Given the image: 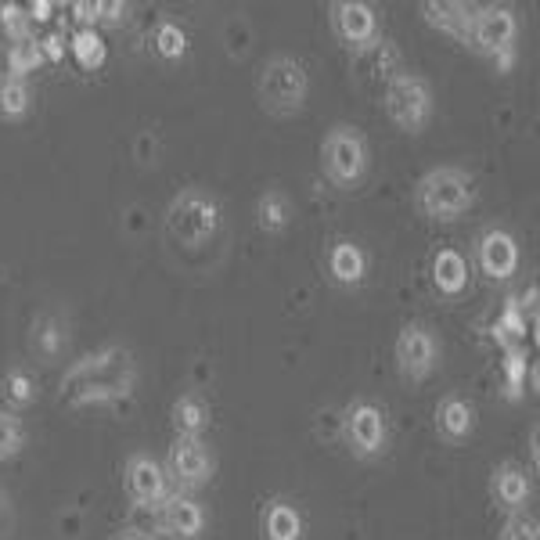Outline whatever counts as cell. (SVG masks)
Listing matches in <instances>:
<instances>
[{"mask_svg":"<svg viewBox=\"0 0 540 540\" xmlns=\"http://www.w3.org/2000/svg\"><path fill=\"white\" fill-rule=\"evenodd\" d=\"M44 62V51H40V44L36 40H18V44H11V51H8V72L11 76H22L26 80V72L29 69H36V65Z\"/></svg>","mask_w":540,"mask_h":540,"instance_id":"obj_28","label":"cell"},{"mask_svg":"<svg viewBox=\"0 0 540 540\" xmlns=\"http://www.w3.org/2000/svg\"><path fill=\"white\" fill-rule=\"evenodd\" d=\"M328 274H332L335 285L357 288L360 281H364V274H368V256H364L360 245L339 238V242H332V249H328Z\"/></svg>","mask_w":540,"mask_h":540,"instance_id":"obj_17","label":"cell"},{"mask_svg":"<svg viewBox=\"0 0 540 540\" xmlns=\"http://www.w3.org/2000/svg\"><path fill=\"white\" fill-rule=\"evenodd\" d=\"M123 486L126 497L137 504V508H159L166 497H170V479L162 472V465L148 454H130L123 468Z\"/></svg>","mask_w":540,"mask_h":540,"instance_id":"obj_12","label":"cell"},{"mask_svg":"<svg viewBox=\"0 0 540 540\" xmlns=\"http://www.w3.org/2000/svg\"><path fill=\"white\" fill-rule=\"evenodd\" d=\"M396 371L407 382H425L440 364V339L429 324H404L393 342Z\"/></svg>","mask_w":540,"mask_h":540,"instance_id":"obj_8","label":"cell"},{"mask_svg":"<svg viewBox=\"0 0 540 540\" xmlns=\"http://www.w3.org/2000/svg\"><path fill=\"white\" fill-rule=\"evenodd\" d=\"M155 512H159V530L177 540H195L198 533L206 530V508L191 494H180V490L166 497Z\"/></svg>","mask_w":540,"mask_h":540,"instance_id":"obj_14","label":"cell"},{"mask_svg":"<svg viewBox=\"0 0 540 540\" xmlns=\"http://www.w3.org/2000/svg\"><path fill=\"white\" fill-rule=\"evenodd\" d=\"M76 18L83 22V29H94L101 22V4H76Z\"/></svg>","mask_w":540,"mask_h":540,"instance_id":"obj_33","label":"cell"},{"mask_svg":"<svg viewBox=\"0 0 540 540\" xmlns=\"http://www.w3.org/2000/svg\"><path fill=\"white\" fill-rule=\"evenodd\" d=\"M65 328H62V321L54 314H44V317H36V324H33V346H36V353L40 357H58V353L65 350Z\"/></svg>","mask_w":540,"mask_h":540,"instance_id":"obj_24","label":"cell"},{"mask_svg":"<svg viewBox=\"0 0 540 540\" xmlns=\"http://www.w3.org/2000/svg\"><path fill=\"white\" fill-rule=\"evenodd\" d=\"M40 51H47V58H62V40H58V36H47Z\"/></svg>","mask_w":540,"mask_h":540,"instance_id":"obj_35","label":"cell"},{"mask_svg":"<svg viewBox=\"0 0 540 540\" xmlns=\"http://www.w3.org/2000/svg\"><path fill=\"white\" fill-rule=\"evenodd\" d=\"M515 36H519V22H515L512 8H479L468 18V40L465 47H472L476 54H486V58H501V69L512 65V47Z\"/></svg>","mask_w":540,"mask_h":540,"instance_id":"obj_7","label":"cell"},{"mask_svg":"<svg viewBox=\"0 0 540 540\" xmlns=\"http://www.w3.org/2000/svg\"><path fill=\"white\" fill-rule=\"evenodd\" d=\"M501 540H540V533H537V522L533 519H526V515H508L504 519V526H501Z\"/></svg>","mask_w":540,"mask_h":540,"instance_id":"obj_30","label":"cell"},{"mask_svg":"<svg viewBox=\"0 0 540 540\" xmlns=\"http://www.w3.org/2000/svg\"><path fill=\"white\" fill-rule=\"evenodd\" d=\"M4 393H8L11 404H29L33 400V378L26 375V371H8V378H4Z\"/></svg>","mask_w":540,"mask_h":540,"instance_id":"obj_29","label":"cell"},{"mask_svg":"<svg viewBox=\"0 0 540 540\" xmlns=\"http://www.w3.org/2000/svg\"><path fill=\"white\" fill-rule=\"evenodd\" d=\"M155 51H159L166 62L184 58V51H188V36H184V29H180L177 22H159V26H155Z\"/></svg>","mask_w":540,"mask_h":540,"instance_id":"obj_27","label":"cell"},{"mask_svg":"<svg viewBox=\"0 0 540 540\" xmlns=\"http://www.w3.org/2000/svg\"><path fill=\"white\" fill-rule=\"evenodd\" d=\"M256 224L267 234H281L292 224V198L278 188H267L256 202Z\"/></svg>","mask_w":540,"mask_h":540,"instance_id":"obj_21","label":"cell"},{"mask_svg":"<svg viewBox=\"0 0 540 540\" xmlns=\"http://www.w3.org/2000/svg\"><path fill=\"white\" fill-rule=\"evenodd\" d=\"M119 11L126 15V4H101V22H108V26H119L123 18H119Z\"/></svg>","mask_w":540,"mask_h":540,"instance_id":"obj_34","label":"cell"},{"mask_svg":"<svg viewBox=\"0 0 540 540\" xmlns=\"http://www.w3.org/2000/svg\"><path fill=\"white\" fill-rule=\"evenodd\" d=\"M119 540H144V537H141V533H123Z\"/></svg>","mask_w":540,"mask_h":540,"instance_id":"obj_36","label":"cell"},{"mask_svg":"<svg viewBox=\"0 0 540 540\" xmlns=\"http://www.w3.org/2000/svg\"><path fill=\"white\" fill-rule=\"evenodd\" d=\"M490 494H494L497 508H504L508 515H515L533 494L530 472H526L519 461H501V465L494 468V476H490Z\"/></svg>","mask_w":540,"mask_h":540,"instance_id":"obj_15","label":"cell"},{"mask_svg":"<svg viewBox=\"0 0 540 540\" xmlns=\"http://www.w3.org/2000/svg\"><path fill=\"white\" fill-rule=\"evenodd\" d=\"M422 15L432 29L454 36L458 44H465L468 40V18H472V11H468L465 4H432V0H425Z\"/></svg>","mask_w":540,"mask_h":540,"instance_id":"obj_20","label":"cell"},{"mask_svg":"<svg viewBox=\"0 0 540 540\" xmlns=\"http://www.w3.org/2000/svg\"><path fill=\"white\" fill-rule=\"evenodd\" d=\"M306 94H310V76H306L303 62L292 54H274L267 58L256 76V101L267 116L288 119L303 112Z\"/></svg>","mask_w":540,"mask_h":540,"instance_id":"obj_2","label":"cell"},{"mask_svg":"<svg viewBox=\"0 0 540 540\" xmlns=\"http://www.w3.org/2000/svg\"><path fill=\"white\" fill-rule=\"evenodd\" d=\"M134 382L137 371L130 353L119 350V346H108V350L94 353V357H83L62 378V393L69 396L72 407L112 404V400H126L134 393Z\"/></svg>","mask_w":540,"mask_h":540,"instance_id":"obj_1","label":"cell"},{"mask_svg":"<svg viewBox=\"0 0 540 540\" xmlns=\"http://www.w3.org/2000/svg\"><path fill=\"white\" fill-rule=\"evenodd\" d=\"M342 440L357 458H375L386 447V414L371 400H357L342 411Z\"/></svg>","mask_w":540,"mask_h":540,"instance_id":"obj_10","label":"cell"},{"mask_svg":"<svg viewBox=\"0 0 540 540\" xmlns=\"http://www.w3.org/2000/svg\"><path fill=\"white\" fill-rule=\"evenodd\" d=\"M0 22H4V29H8L15 40H26V15H22L18 4H4V8H0Z\"/></svg>","mask_w":540,"mask_h":540,"instance_id":"obj_31","label":"cell"},{"mask_svg":"<svg viewBox=\"0 0 540 540\" xmlns=\"http://www.w3.org/2000/svg\"><path fill=\"white\" fill-rule=\"evenodd\" d=\"M263 537L267 540H303V515L288 501H270L263 508Z\"/></svg>","mask_w":540,"mask_h":540,"instance_id":"obj_19","label":"cell"},{"mask_svg":"<svg viewBox=\"0 0 540 540\" xmlns=\"http://www.w3.org/2000/svg\"><path fill=\"white\" fill-rule=\"evenodd\" d=\"M209 425V404L198 393H184L173 404V429L177 436H202Z\"/></svg>","mask_w":540,"mask_h":540,"instance_id":"obj_22","label":"cell"},{"mask_svg":"<svg viewBox=\"0 0 540 540\" xmlns=\"http://www.w3.org/2000/svg\"><path fill=\"white\" fill-rule=\"evenodd\" d=\"M166 472L180 490H198L216 476V458L213 447H209L202 436H177L170 443V454H166Z\"/></svg>","mask_w":540,"mask_h":540,"instance_id":"obj_9","label":"cell"},{"mask_svg":"<svg viewBox=\"0 0 540 540\" xmlns=\"http://www.w3.org/2000/svg\"><path fill=\"white\" fill-rule=\"evenodd\" d=\"M476 429V407L465 396H443L436 404V432L447 443H465Z\"/></svg>","mask_w":540,"mask_h":540,"instance_id":"obj_16","label":"cell"},{"mask_svg":"<svg viewBox=\"0 0 540 540\" xmlns=\"http://www.w3.org/2000/svg\"><path fill=\"white\" fill-rule=\"evenodd\" d=\"M328 22L332 33L339 36L346 47L368 51V47L382 44V29H378V11L364 0H335L328 8Z\"/></svg>","mask_w":540,"mask_h":540,"instance_id":"obj_11","label":"cell"},{"mask_svg":"<svg viewBox=\"0 0 540 540\" xmlns=\"http://www.w3.org/2000/svg\"><path fill=\"white\" fill-rule=\"evenodd\" d=\"M26 447V422L15 411H0V461H11Z\"/></svg>","mask_w":540,"mask_h":540,"instance_id":"obj_25","label":"cell"},{"mask_svg":"<svg viewBox=\"0 0 540 540\" xmlns=\"http://www.w3.org/2000/svg\"><path fill=\"white\" fill-rule=\"evenodd\" d=\"M72 54L83 69H101L105 65V40H101L94 29H80L72 36Z\"/></svg>","mask_w":540,"mask_h":540,"instance_id":"obj_26","label":"cell"},{"mask_svg":"<svg viewBox=\"0 0 540 540\" xmlns=\"http://www.w3.org/2000/svg\"><path fill=\"white\" fill-rule=\"evenodd\" d=\"M476 263L486 278L508 281L519 270V242L508 231H501V227H490V231L479 234Z\"/></svg>","mask_w":540,"mask_h":540,"instance_id":"obj_13","label":"cell"},{"mask_svg":"<svg viewBox=\"0 0 540 540\" xmlns=\"http://www.w3.org/2000/svg\"><path fill=\"white\" fill-rule=\"evenodd\" d=\"M432 87L425 76L414 72H396L386 83V116L393 119V126H400L404 134H422L432 119Z\"/></svg>","mask_w":540,"mask_h":540,"instance_id":"obj_6","label":"cell"},{"mask_svg":"<svg viewBox=\"0 0 540 540\" xmlns=\"http://www.w3.org/2000/svg\"><path fill=\"white\" fill-rule=\"evenodd\" d=\"M15 530V504H11V494L0 486V537H8Z\"/></svg>","mask_w":540,"mask_h":540,"instance_id":"obj_32","label":"cell"},{"mask_svg":"<svg viewBox=\"0 0 540 540\" xmlns=\"http://www.w3.org/2000/svg\"><path fill=\"white\" fill-rule=\"evenodd\" d=\"M321 166L335 188L350 191L357 188L368 173V141L357 126L335 123L321 141Z\"/></svg>","mask_w":540,"mask_h":540,"instance_id":"obj_5","label":"cell"},{"mask_svg":"<svg viewBox=\"0 0 540 540\" xmlns=\"http://www.w3.org/2000/svg\"><path fill=\"white\" fill-rule=\"evenodd\" d=\"M476 202V180L461 166H436L414 188V206L429 220H458Z\"/></svg>","mask_w":540,"mask_h":540,"instance_id":"obj_3","label":"cell"},{"mask_svg":"<svg viewBox=\"0 0 540 540\" xmlns=\"http://www.w3.org/2000/svg\"><path fill=\"white\" fill-rule=\"evenodd\" d=\"M33 105V90L22 76H0V119H22Z\"/></svg>","mask_w":540,"mask_h":540,"instance_id":"obj_23","label":"cell"},{"mask_svg":"<svg viewBox=\"0 0 540 540\" xmlns=\"http://www.w3.org/2000/svg\"><path fill=\"white\" fill-rule=\"evenodd\" d=\"M216 227H220V206L202 188H184L166 209V234L177 245H188V249L209 242Z\"/></svg>","mask_w":540,"mask_h":540,"instance_id":"obj_4","label":"cell"},{"mask_svg":"<svg viewBox=\"0 0 540 540\" xmlns=\"http://www.w3.org/2000/svg\"><path fill=\"white\" fill-rule=\"evenodd\" d=\"M432 281L440 288L443 296H461L468 285V263L461 252L454 249H440L432 256Z\"/></svg>","mask_w":540,"mask_h":540,"instance_id":"obj_18","label":"cell"}]
</instances>
